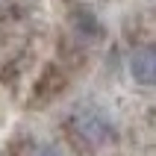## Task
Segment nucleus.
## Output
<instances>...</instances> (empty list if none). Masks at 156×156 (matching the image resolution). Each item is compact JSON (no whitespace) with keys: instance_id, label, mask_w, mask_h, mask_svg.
Wrapping results in <instances>:
<instances>
[{"instance_id":"f257e3e1","label":"nucleus","mask_w":156,"mask_h":156,"mask_svg":"<svg viewBox=\"0 0 156 156\" xmlns=\"http://www.w3.org/2000/svg\"><path fill=\"white\" fill-rule=\"evenodd\" d=\"M130 77L139 86H156V44H144L130 56Z\"/></svg>"},{"instance_id":"f03ea898","label":"nucleus","mask_w":156,"mask_h":156,"mask_svg":"<svg viewBox=\"0 0 156 156\" xmlns=\"http://www.w3.org/2000/svg\"><path fill=\"white\" fill-rule=\"evenodd\" d=\"M77 130L83 133V136H86V133H91V136H88V141H91V144H97V141H103V136L109 133V124H106V118H100L97 112H91L88 118H80Z\"/></svg>"},{"instance_id":"7ed1b4c3","label":"nucleus","mask_w":156,"mask_h":156,"mask_svg":"<svg viewBox=\"0 0 156 156\" xmlns=\"http://www.w3.org/2000/svg\"><path fill=\"white\" fill-rule=\"evenodd\" d=\"M35 156H62V150H59V147H53V144H44V147L35 150Z\"/></svg>"}]
</instances>
